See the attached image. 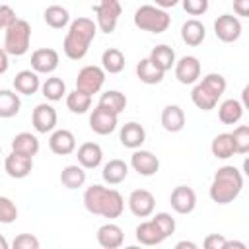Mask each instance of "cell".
Segmentation results:
<instances>
[{
	"label": "cell",
	"mask_w": 249,
	"mask_h": 249,
	"mask_svg": "<svg viewBox=\"0 0 249 249\" xmlns=\"http://www.w3.org/2000/svg\"><path fill=\"white\" fill-rule=\"evenodd\" d=\"M101 68L105 72H109V74L123 72V68H124V54L119 49H115V47L105 49L103 54H101Z\"/></svg>",
	"instance_id": "1f68e13d"
},
{
	"label": "cell",
	"mask_w": 249,
	"mask_h": 249,
	"mask_svg": "<svg viewBox=\"0 0 249 249\" xmlns=\"http://www.w3.org/2000/svg\"><path fill=\"white\" fill-rule=\"evenodd\" d=\"M175 247H177V249H185V247H187V249H196V243H193V241H179Z\"/></svg>",
	"instance_id": "681fc988"
},
{
	"label": "cell",
	"mask_w": 249,
	"mask_h": 249,
	"mask_svg": "<svg viewBox=\"0 0 249 249\" xmlns=\"http://www.w3.org/2000/svg\"><path fill=\"white\" fill-rule=\"evenodd\" d=\"M156 206V198L146 189H136L128 195V208L136 218H148L152 216Z\"/></svg>",
	"instance_id": "7c38bea8"
},
{
	"label": "cell",
	"mask_w": 249,
	"mask_h": 249,
	"mask_svg": "<svg viewBox=\"0 0 249 249\" xmlns=\"http://www.w3.org/2000/svg\"><path fill=\"white\" fill-rule=\"evenodd\" d=\"M241 117H243V105L237 99H226L218 107V119L224 124H235L241 121Z\"/></svg>",
	"instance_id": "83f0119b"
},
{
	"label": "cell",
	"mask_w": 249,
	"mask_h": 249,
	"mask_svg": "<svg viewBox=\"0 0 249 249\" xmlns=\"http://www.w3.org/2000/svg\"><path fill=\"white\" fill-rule=\"evenodd\" d=\"M95 33H97V25L89 18H76L74 21H70L68 33L62 43L64 54L72 60L84 58L89 51L91 41L95 39Z\"/></svg>",
	"instance_id": "7a4b0ae2"
},
{
	"label": "cell",
	"mask_w": 249,
	"mask_h": 249,
	"mask_svg": "<svg viewBox=\"0 0 249 249\" xmlns=\"http://www.w3.org/2000/svg\"><path fill=\"white\" fill-rule=\"evenodd\" d=\"M163 239H167L160 228L156 226L154 220H146V222H140L136 226V241L142 243V245H160Z\"/></svg>",
	"instance_id": "7402d4cb"
},
{
	"label": "cell",
	"mask_w": 249,
	"mask_h": 249,
	"mask_svg": "<svg viewBox=\"0 0 249 249\" xmlns=\"http://www.w3.org/2000/svg\"><path fill=\"white\" fill-rule=\"evenodd\" d=\"M43 18H45V23H47L49 27H53V29H62V27H66V25L70 23V14H68V10L62 8V6H58V4L49 6V8L45 10Z\"/></svg>",
	"instance_id": "4dcf8cb0"
},
{
	"label": "cell",
	"mask_w": 249,
	"mask_h": 249,
	"mask_svg": "<svg viewBox=\"0 0 249 249\" xmlns=\"http://www.w3.org/2000/svg\"><path fill=\"white\" fill-rule=\"evenodd\" d=\"M105 183L109 185H119L126 179L128 175V165L123 161V160H109L105 165H103V171H101Z\"/></svg>",
	"instance_id": "4316f807"
},
{
	"label": "cell",
	"mask_w": 249,
	"mask_h": 249,
	"mask_svg": "<svg viewBox=\"0 0 249 249\" xmlns=\"http://www.w3.org/2000/svg\"><path fill=\"white\" fill-rule=\"evenodd\" d=\"M0 249H8V241L4 235H0Z\"/></svg>",
	"instance_id": "816d5d0a"
},
{
	"label": "cell",
	"mask_w": 249,
	"mask_h": 249,
	"mask_svg": "<svg viewBox=\"0 0 249 249\" xmlns=\"http://www.w3.org/2000/svg\"><path fill=\"white\" fill-rule=\"evenodd\" d=\"M224 91H226V78L218 72H210L193 88L191 99L198 109L210 111L216 107V103L224 95Z\"/></svg>",
	"instance_id": "277c9868"
},
{
	"label": "cell",
	"mask_w": 249,
	"mask_h": 249,
	"mask_svg": "<svg viewBox=\"0 0 249 249\" xmlns=\"http://www.w3.org/2000/svg\"><path fill=\"white\" fill-rule=\"evenodd\" d=\"M0 152H2V146H0Z\"/></svg>",
	"instance_id": "f5cc1de1"
},
{
	"label": "cell",
	"mask_w": 249,
	"mask_h": 249,
	"mask_svg": "<svg viewBox=\"0 0 249 249\" xmlns=\"http://www.w3.org/2000/svg\"><path fill=\"white\" fill-rule=\"evenodd\" d=\"M31 123H33V128L37 132H41V134L51 132L56 126V111H54V107L49 105V103H39L33 109Z\"/></svg>",
	"instance_id": "5bb4252c"
},
{
	"label": "cell",
	"mask_w": 249,
	"mask_h": 249,
	"mask_svg": "<svg viewBox=\"0 0 249 249\" xmlns=\"http://www.w3.org/2000/svg\"><path fill=\"white\" fill-rule=\"evenodd\" d=\"M66 107L72 113L82 115V113H86L91 107V95H88V93H84L80 89H74V91H70L66 95Z\"/></svg>",
	"instance_id": "74e56055"
},
{
	"label": "cell",
	"mask_w": 249,
	"mask_h": 249,
	"mask_svg": "<svg viewBox=\"0 0 249 249\" xmlns=\"http://www.w3.org/2000/svg\"><path fill=\"white\" fill-rule=\"evenodd\" d=\"M103 82H105V70L101 66L89 64V66H84L78 72L76 89H80V91H84L88 95H93L103 88Z\"/></svg>",
	"instance_id": "ba28073f"
},
{
	"label": "cell",
	"mask_w": 249,
	"mask_h": 249,
	"mask_svg": "<svg viewBox=\"0 0 249 249\" xmlns=\"http://www.w3.org/2000/svg\"><path fill=\"white\" fill-rule=\"evenodd\" d=\"M117 117H119V115H115L113 111H109V109L97 105V107L91 111V115H89V128H91L95 134H101V136L111 134V132L117 128Z\"/></svg>",
	"instance_id": "8fae6325"
},
{
	"label": "cell",
	"mask_w": 249,
	"mask_h": 249,
	"mask_svg": "<svg viewBox=\"0 0 249 249\" xmlns=\"http://www.w3.org/2000/svg\"><path fill=\"white\" fill-rule=\"evenodd\" d=\"M49 148L56 156H68V154H72L76 150V136L66 128H58V130H54L51 134Z\"/></svg>",
	"instance_id": "ac0fdd59"
},
{
	"label": "cell",
	"mask_w": 249,
	"mask_h": 249,
	"mask_svg": "<svg viewBox=\"0 0 249 249\" xmlns=\"http://www.w3.org/2000/svg\"><path fill=\"white\" fill-rule=\"evenodd\" d=\"M163 74L165 72H161L160 68H156L152 62H150V58H142L138 64H136V76H138V80L140 82H144V84H160L161 80H163Z\"/></svg>",
	"instance_id": "836d02e7"
},
{
	"label": "cell",
	"mask_w": 249,
	"mask_h": 249,
	"mask_svg": "<svg viewBox=\"0 0 249 249\" xmlns=\"http://www.w3.org/2000/svg\"><path fill=\"white\" fill-rule=\"evenodd\" d=\"M169 202H171V208L177 212V214H191L196 206V195L191 187L187 185H179L171 191V196H169Z\"/></svg>",
	"instance_id": "4fadbf2b"
},
{
	"label": "cell",
	"mask_w": 249,
	"mask_h": 249,
	"mask_svg": "<svg viewBox=\"0 0 249 249\" xmlns=\"http://www.w3.org/2000/svg\"><path fill=\"white\" fill-rule=\"evenodd\" d=\"M148 58L156 68H160L161 72H167L175 64V51L171 47H167V45H158V47H154L150 51Z\"/></svg>",
	"instance_id": "484cf974"
},
{
	"label": "cell",
	"mask_w": 249,
	"mask_h": 249,
	"mask_svg": "<svg viewBox=\"0 0 249 249\" xmlns=\"http://www.w3.org/2000/svg\"><path fill=\"white\" fill-rule=\"evenodd\" d=\"M4 51L12 56H23L29 51L31 43V25L25 19H16L10 27L4 29Z\"/></svg>",
	"instance_id": "5b68a950"
},
{
	"label": "cell",
	"mask_w": 249,
	"mask_h": 249,
	"mask_svg": "<svg viewBox=\"0 0 249 249\" xmlns=\"http://www.w3.org/2000/svg\"><path fill=\"white\" fill-rule=\"evenodd\" d=\"M171 23V18L165 10L158 8V6H150L144 4L134 12V25L142 31H150V33H163Z\"/></svg>",
	"instance_id": "8992f818"
},
{
	"label": "cell",
	"mask_w": 249,
	"mask_h": 249,
	"mask_svg": "<svg viewBox=\"0 0 249 249\" xmlns=\"http://www.w3.org/2000/svg\"><path fill=\"white\" fill-rule=\"evenodd\" d=\"M84 206L88 212L103 218H119L124 210V200L119 191L103 185H91L84 193Z\"/></svg>",
	"instance_id": "6da1fadb"
},
{
	"label": "cell",
	"mask_w": 249,
	"mask_h": 249,
	"mask_svg": "<svg viewBox=\"0 0 249 249\" xmlns=\"http://www.w3.org/2000/svg\"><path fill=\"white\" fill-rule=\"evenodd\" d=\"M121 12H123V8H121L119 0H99V4L93 6V14L97 16V23H95L97 29L107 35L113 33Z\"/></svg>",
	"instance_id": "52a82bcc"
},
{
	"label": "cell",
	"mask_w": 249,
	"mask_h": 249,
	"mask_svg": "<svg viewBox=\"0 0 249 249\" xmlns=\"http://www.w3.org/2000/svg\"><path fill=\"white\" fill-rule=\"evenodd\" d=\"M97 105H101V107L113 111L115 115H119V113L124 111V107H126V97H124V93H121V91H117V89H109V91L101 93Z\"/></svg>",
	"instance_id": "d590c367"
},
{
	"label": "cell",
	"mask_w": 249,
	"mask_h": 249,
	"mask_svg": "<svg viewBox=\"0 0 249 249\" xmlns=\"http://www.w3.org/2000/svg\"><path fill=\"white\" fill-rule=\"evenodd\" d=\"M181 4L189 16H202L208 10V0H181Z\"/></svg>",
	"instance_id": "b9f144b4"
},
{
	"label": "cell",
	"mask_w": 249,
	"mask_h": 249,
	"mask_svg": "<svg viewBox=\"0 0 249 249\" xmlns=\"http://www.w3.org/2000/svg\"><path fill=\"white\" fill-rule=\"evenodd\" d=\"M202 245H204V249H224L226 237L222 233H210V235L204 237Z\"/></svg>",
	"instance_id": "f6af8a7d"
},
{
	"label": "cell",
	"mask_w": 249,
	"mask_h": 249,
	"mask_svg": "<svg viewBox=\"0 0 249 249\" xmlns=\"http://www.w3.org/2000/svg\"><path fill=\"white\" fill-rule=\"evenodd\" d=\"M12 245L14 249H39V239L31 233H19Z\"/></svg>",
	"instance_id": "7bdbcfd3"
},
{
	"label": "cell",
	"mask_w": 249,
	"mask_h": 249,
	"mask_svg": "<svg viewBox=\"0 0 249 249\" xmlns=\"http://www.w3.org/2000/svg\"><path fill=\"white\" fill-rule=\"evenodd\" d=\"M60 183L66 189H78L86 183V169L82 165H66L60 171Z\"/></svg>",
	"instance_id": "e575fe53"
},
{
	"label": "cell",
	"mask_w": 249,
	"mask_h": 249,
	"mask_svg": "<svg viewBox=\"0 0 249 249\" xmlns=\"http://www.w3.org/2000/svg\"><path fill=\"white\" fill-rule=\"evenodd\" d=\"M175 78L181 84H195L200 78V62L196 56H183L175 60Z\"/></svg>",
	"instance_id": "2e32d148"
},
{
	"label": "cell",
	"mask_w": 249,
	"mask_h": 249,
	"mask_svg": "<svg viewBox=\"0 0 249 249\" xmlns=\"http://www.w3.org/2000/svg\"><path fill=\"white\" fill-rule=\"evenodd\" d=\"M123 241H124V233L117 224L107 222L97 230V243L103 249H117L123 245Z\"/></svg>",
	"instance_id": "44dd1931"
},
{
	"label": "cell",
	"mask_w": 249,
	"mask_h": 249,
	"mask_svg": "<svg viewBox=\"0 0 249 249\" xmlns=\"http://www.w3.org/2000/svg\"><path fill=\"white\" fill-rule=\"evenodd\" d=\"M76 158H78V163L84 167V169H95L101 160H103V150L99 144L95 142H84L78 152H76Z\"/></svg>",
	"instance_id": "ffe728a7"
},
{
	"label": "cell",
	"mask_w": 249,
	"mask_h": 249,
	"mask_svg": "<svg viewBox=\"0 0 249 249\" xmlns=\"http://www.w3.org/2000/svg\"><path fill=\"white\" fill-rule=\"evenodd\" d=\"M21 101L19 95L12 89H0V117L2 119H10L16 117L19 113Z\"/></svg>",
	"instance_id": "f546056e"
},
{
	"label": "cell",
	"mask_w": 249,
	"mask_h": 249,
	"mask_svg": "<svg viewBox=\"0 0 249 249\" xmlns=\"http://www.w3.org/2000/svg\"><path fill=\"white\" fill-rule=\"evenodd\" d=\"M231 140H233L235 154H247L249 152V126L247 124H239L231 132Z\"/></svg>",
	"instance_id": "f35d334b"
},
{
	"label": "cell",
	"mask_w": 249,
	"mask_h": 249,
	"mask_svg": "<svg viewBox=\"0 0 249 249\" xmlns=\"http://www.w3.org/2000/svg\"><path fill=\"white\" fill-rule=\"evenodd\" d=\"M18 218V208L8 196H0V224H12Z\"/></svg>",
	"instance_id": "ab89813d"
},
{
	"label": "cell",
	"mask_w": 249,
	"mask_h": 249,
	"mask_svg": "<svg viewBox=\"0 0 249 249\" xmlns=\"http://www.w3.org/2000/svg\"><path fill=\"white\" fill-rule=\"evenodd\" d=\"M12 84H14L16 91L23 93V95H33L41 88V82H39V76H37L35 70H21V72H18Z\"/></svg>",
	"instance_id": "603a6c76"
},
{
	"label": "cell",
	"mask_w": 249,
	"mask_h": 249,
	"mask_svg": "<svg viewBox=\"0 0 249 249\" xmlns=\"http://www.w3.org/2000/svg\"><path fill=\"white\" fill-rule=\"evenodd\" d=\"M210 150H212V156L218 158V160H228L235 154V148H233V140H231V132H222L218 134L212 144H210Z\"/></svg>",
	"instance_id": "f1b7e54d"
},
{
	"label": "cell",
	"mask_w": 249,
	"mask_h": 249,
	"mask_svg": "<svg viewBox=\"0 0 249 249\" xmlns=\"http://www.w3.org/2000/svg\"><path fill=\"white\" fill-rule=\"evenodd\" d=\"M152 220L156 222V226L160 228V231H161L165 237H169V235L175 231V220L171 218V214H167V212H158Z\"/></svg>",
	"instance_id": "60d3db41"
},
{
	"label": "cell",
	"mask_w": 249,
	"mask_h": 249,
	"mask_svg": "<svg viewBox=\"0 0 249 249\" xmlns=\"http://www.w3.org/2000/svg\"><path fill=\"white\" fill-rule=\"evenodd\" d=\"M228 247H239V249H245V243H241V241H228V239H226L224 249H228Z\"/></svg>",
	"instance_id": "f907efd6"
},
{
	"label": "cell",
	"mask_w": 249,
	"mask_h": 249,
	"mask_svg": "<svg viewBox=\"0 0 249 249\" xmlns=\"http://www.w3.org/2000/svg\"><path fill=\"white\" fill-rule=\"evenodd\" d=\"M243 189V175L233 165H224L214 173L210 185V198L218 204L233 202Z\"/></svg>",
	"instance_id": "3957f363"
},
{
	"label": "cell",
	"mask_w": 249,
	"mask_h": 249,
	"mask_svg": "<svg viewBox=\"0 0 249 249\" xmlns=\"http://www.w3.org/2000/svg\"><path fill=\"white\" fill-rule=\"evenodd\" d=\"M214 33L222 43H233L241 35V21L231 14H222L214 21Z\"/></svg>",
	"instance_id": "9c48e42d"
},
{
	"label": "cell",
	"mask_w": 249,
	"mask_h": 249,
	"mask_svg": "<svg viewBox=\"0 0 249 249\" xmlns=\"http://www.w3.org/2000/svg\"><path fill=\"white\" fill-rule=\"evenodd\" d=\"M161 124L167 132H179L185 126V113L179 105H165L161 111Z\"/></svg>",
	"instance_id": "cb8c5ba5"
},
{
	"label": "cell",
	"mask_w": 249,
	"mask_h": 249,
	"mask_svg": "<svg viewBox=\"0 0 249 249\" xmlns=\"http://www.w3.org/2000/svg\"><path fill=\"white\" fill-rule=\"evenodd\" d=\"M206 37V29L198 19H187L181 25V39L189 47H198Z\"/></svg>",
	"instance_id": "d4e9b609"
},
{
	"label": "cell",
	"mask_w": 249,
	"mask_h": 249,
	"mask_svg": "<svg viewBox=\"0 0 249 249\" xmlns=\"http://www.w3.org/2000/svg\"><path fill=\"white\" fill-rule=\"evenodd\" d=\"M41 91L49 101H58L66 93V84H64V80H60L56 76H51L41 84Z\"/></svg>",
	"instance_id": "8d00e7d4"
},
{
	"label": "cell",
	"mask_w": 249,
	"mask_h": 249,
	"mask_svg": "<svg viewBox=\"0 0 249 249\" xmlns=\"http://www.w3.org/2000/svg\"><path fill=\"white\" fill-rule=\"evenodd\" d=\"M119 140H121V144H123L124 148L136 150V148H140V146L144 144V140H146V130H144V126H142L140 123L130 121V123L123 124V128H121V132H119Z\"/></svg>",
	"instance_id": "d6986e66"
},
{
	"label": "cell",
	"mask_w": 249,
	"mask_h": 249,
	"mask_svg": "<svg viewBox=\"0 0 249 249\" xmlns=\"http://www.w3.org/2000/svg\"><path fill=\"white\" fill-rule=\"evenodd\" d=\"M154 2H156V6H158V8L165 10V8H173L179 0H154Z\"/></svg>",
	"instance_id": "c3c4849f"
},
{
	"label": "cell",
	"mask_w": 249,
	"mask_h": 249,
	"mask_svg": "<svg viewBox=\"0 0 249 249\" xmlns=\"http://www.w3.org/2000/svg\"><path fill=\"white\" fill-rule=\"evenodd\" d=\"M31 68L37 74H51L58 68V53L54 49H37L31 54Z\"/></svg>",
	"instance_id": "9a60e30c"
},
{
	"label": "cell",
	"mask_w": 249,
	"mask_h": 249,
	"mask_svg": "<svg viewBox=\"0 0 249 249\" xmlns=\"http://www.w3.org/2000/svg\"><path fill=\"white\" fill-rule=\"evenodd\" d=\"M4 169L12 179H23L33 169V156L12 150V154L6 156V160H4Z\"/></svg>",
	"instance_id": "30bf717a"
},
{
	"label": "cell",
	"mask_w": 249,
	"mask_h": 249,
	"mask_svg": "<svg viewBox=\"0 0 249 249\" xmlns=\"http://www.w3.org/2000/svg\"><path fill=\"white\" fill-rule=\"evenodd\" d=\"M10 66V60H8V53L4 51V47L0 49V74H4Z\"/></svg>",
	"instance_id": "7dc6e473"
},
{
	"label": "cell",
	"mask_w": 249,
	"mask_h": 249,
	"mask_svg": "<svg viewBox=\"0 0 249 249\" xmlns=\"http://www.w3.org/2000/svg\"><path fill=\"white\" fill-rule=\"evenodd\" d=\"M233 12L241 18H249V0H233Z\"/></svg>",
	"instance_id": "bcb514c9"
},
{
	"label": "cell",
	"mask_w": 249,
	"mask_h": 249,
	"mask_svg": "<svg viewBox=\"0 0 249 249\" xmlns=\"http://www.w3.org/2000/svg\"><path fill=\"white\" fill-rule=\"evenodd\" d=\"M130 165H132L134 171H138V175L152 177L160 169V160H158V156H154L148 150H136L130 156Z\"/></svg>",
	"instance_id": "e0dca14e"
},
{
	"label": "cell",
	"mask_w": 249,
	"mask_h": 249,
	"mask_svg": "<svg viewBox=\"0 0 249 249\" xmlns=\"http://www.w3.org/2000/svg\"><path fill=\"white\" fill-rule=\"evenodd\" d=\"M12 150L27 154V156H35L39 152V140L31 132H19L12 138Z\"/></svg>",
	"instance_id": "d6a6232c"
},
{
	"label": "cell",
	"mask_w": 249,
	"mask_h": 249,
	"mask_svg": "<svg viewBox=\"0 0 249 249\" xmlns=\"http://www.w3.org/2000/svg\"><path fill=\"white\" fill-rule=\"evenodd\" d=\"M18 19V16H16V12L8 6V4H0V29H6V27H10L14 21Z\"/></svg>",
	"instance_id": "ee69618b"
}]
</instances>
